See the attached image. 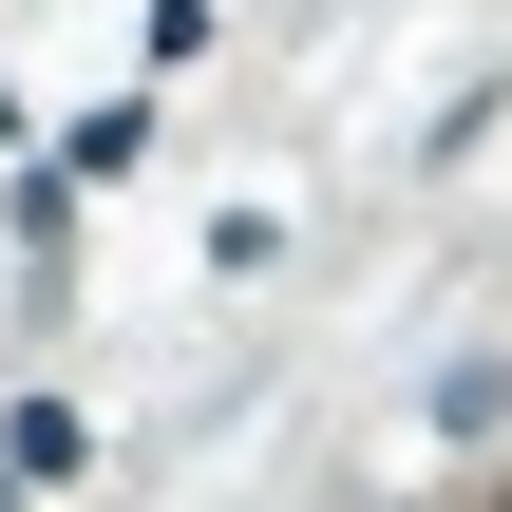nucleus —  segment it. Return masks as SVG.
I'll return each instance as SVG.
<instances>
[{
    "label": "nucleus",
    "mask_w": 512,
    "mask_h": 512,
    "mask_svg": "<svg viewBox=\"0 0 512 512\" xmlns=\"http://www.w3.org/2000/svg\"><path fill=\"white\" fill-rule=\"evenodd\" d=\"M0 456H19V494H57V475H95V418H76V399H19Z\"/></svg>",
    "instance_id": "nucleus-1"
},
{
    "label": "nucleus",
    "mask_w": 512,
    "mask_h": 512,
    "mask_svg": "<svg viewBox=\"0 0 512 512\" xmlns=\"http://www.w3.org/2000/svg\"><path fill=\"white\" fill-rule=\"evenodd\" d=\"M133 152H152V114H133V95H114V114H76V152H57V171H76V190H114V171H133Z\"/></svg>",
    "instance_id": "nucleus-2"
},
{
    "label": "nucleus",
    "mask_w": 512,
    "mask_h": 512,
    "mask_svg": "<svg viewBox=\"0 0 512 512\" xmlns=\"http://www.w3.org/2000/svg\"><path fill=\"white\" fill-rule=\"evenodd\" d=\"M512 418V361H437V437H494Z\"/></svg>",
    "instance_id": "nucleus-3"
}]
</instances>
